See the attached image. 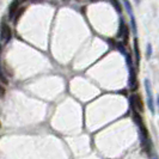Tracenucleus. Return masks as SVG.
<instances>
[{
	"label": "nucleus",
	"instance_id": "19",
	"mask_svg": "<svg viewBox=\"0 0 159 159\" xmlns=\"http://www.w3.org/2000/svg\"><path fill=\"white\" fill-rule=\"evenodd\" d=\"M0 126H1V125H0Z\"/></svg>",
	"mask_w": 159,
	"mask_h": 159
},
{
	"label": "nucleus",
	"instance_id": "2",
	"mask_svg": "<svg viewBox=\"0 0 159 159\" xmlns=\"http://www.w3.org/2000/svg\"><path fill=\"white\" fill-rule=\"evenodd\" d=\"M123 4H125V7L127 10V13L130 17V25H132V31L134 35L138 34V29H136V22L135 18H134V12H133V8L130 6V2L128 0H123Z\"/></svg>",
	"mask_w": 159,
	"mask_h": 159
},
{
	"label": "nucleus",
	"instance_id": "7",
	"mask_svg": "<svg viewBox=\"0 0 159 159\" xmlns=\"http://www.w3.org/2000/svg\"><path fill=\"white\" fill-rule=\"evenodd\" d=\"M134 52H135V61L136 66L140 65V50H139V44H138V40L134 39Z\"/></svg>",
	"mask_w": 159,
	"mask_h": 159
},
{
	"label": "nucleus",
	"instance_id": "3",
	"mask_svg": "<svg viewBox=\"0 0 159 159\" xmlns=\"http://www.w3.org/2000/svg\"><path fill=\"white\" fill-rule=\"evenodd\" d=\"M128 84H129V88L132 91H135L138 89V79H136V72L132 66H129V80H128Z\"/></svg>",
	"mask_w": 159,
	"mask_h": 159
},
{
	"label": "nucleus",
	"instance_id": "9",
	"mask_svg": "<svg viewBox=\"0 0 159 159\" xmlns=\"http://www.w3.org/2000/svg\"><path fill=\"white\" fill-rule=\"evenodd\" d=\"M110 2L112 4V6L115 7V10L119 12V13H121L122 12V7H121V4H120L119 0H109Z\"/></svg>",
	"mask_w": 159,
	"mask_h": 159
},
{
	"label": "nucleus",
	"instance_id": "12",
	"mask_svg": "<svg viewBox=\"0 0 159 159\" xmlns=\"http://www.w3.org/2000/svg\"><path fill=\"white\" fill-rule=\"evenodd\" d=\"M152 55V46L151 44H147V56Z\"/></svg>",
	"mask_w": 159,
	"mask_h": 159
},
{
	"label": "nucleus",
	"instance_id": "11",
	"mask_svg": "<svg viewBox=\"0 0 159 159\" xmlns=\"http://www.w3.org/2000/svg\"><path fill=\"white\" fill-rule=\"evenodd\" d=\"M116 48H117V49H119L120 52H121V53H122V54H123L125 56H126L128 54L127 50H126V48H125V44H123V43H121V42H117V43H116Z\"/></svg>",
	"mask_w": 159,
	"mask_h": 159
},
{
	"label": "nucleus",
	"instance_id": "1",
	"mask_svg": "<svg viewBox=\"0 0 159 159\" xmlns=\"http://www.w3.org/2000/svg\"><path fill=\"white\" fill-rule=\"evenodd\" d=\"M130 105L133 108V111L135 112H143V103L141 101V97L138 93L130 96Z\"/></svg>",
	"mask_w": 159,
	"mask_h": 159
},
{
	"label": "nucleus",
	"instance_id": "8",
	"mask_svg": "<svg viewBox=\"0 0 159 159\" xmlns=\"http://www.w3.org/2000/svg\"><path fill=\"white\" fill-rule=\"evenodd\" d=\"M128 26L126 25V23L121 19V22H120V26H119V32H117V36L119 37H123V35H125V32H126V29H127Z\"/></svg>",
	"mask_w": 159,
	"mask_h": 159
},
{
	"label": "nucleus",
	"instance_id": "16",
	"mask_svg": "<svg viewBox=\"0 0 159 159\" xmlns=\"http://www.w3.org/2000/svg\"><path fill=\"white\" fill-rule=\"evenodd\" d=\"M91 1H98V0H91Z\"/></svg>",
	"mask_w": 159,
	"mask_h": 159
},
{
	"label": "nucleus",
	"instance_id": "15",
	"mask_svg": "<svg viewBox=\"0 0 159 159\" xmlns=\"http://www.w3.org/2000/svg\"><path fill=\"white\" fill-rule=\"evenodd\" d=\"M157 103H158V107H159V97H158V101H157Z\"/></svg>",
	"mask_w": 159,
	"mask_h": 159
},
{
	"label": "nucleus",
	"instance_id": "5",
	"mask_svg": "<svg viewBox=\"0 0 159 159\" xmlns=\"http://www.w3.org/2000/svg\"><path fill=\"white\" fill-rule=\"evenodd\" d=\"M11 29L6 23L1 24V34H0V37L4 42H8L10 39H11Z\"/></svg>",
	"mask_w": 159,
	"mask_h": 159
},
{
	"label": "nucleus",
	"instance_id": "10",
	"mask_svg": "<svg viewBox=\"0 0 159 159\" xmlns=\"http://www.w3.org/2000/svg\"><path fill=\"white\" fill-rule=\"evenodd\" d=\"M24 12H25V8L22 7V8H19L18 11H17V13H16V16H15V18H13V22H15V24H17V22L19 20V18L22 17V15H23Z\"/></svg>",
	"mask_w": 159,
	"mask_h": 159
},
{
	"label": "nucleus",
	"instance_id": "17",
	"mask_svg": "<svg viewBox=\"0 0 159 159\" xmlns=\"http://www.w3.org/2000/svg\"><path fill=\"white\" fill-rule=\"evenodd\" d=\"M22 1H26V0H22Z\"/></svg>",
	"mask_w": 159,
	"mask_h": 159
},
{
	"label": "nucleus",
	"instance_id": "14",
	"mask_svg": "<svg viewBox=\"0 0 159 159\" xmlns=\"http://www.w3.org/2000/svg\"><path fill=\"white\" fill-rule=\"evenodd\" d=\"M134 1H135L136 4H140V0H134Z\"/></svg>",
	"mask_w": 159,
	"mask_h": 159
},
{
	"label": "nucleus",
	"instance_id": "6",
	"mask_svg": "<svg viewBox=\"0 0 159 159\" xmlns=\"http://www.w3.org/2000/svg\"><path fill=\"white\" fill-rule=\"evenodd\" d=\"M19 4H20V0H13L8 7V18L10 19H13L16 16L17 11L19 10Z\"/></svg>",
	"mask_w": 159,
	"mask_h": 159
},
{
	"label": "nucleus",
	"instance_id": "18",
	"mask_svg": "<svg viewBox=\"0 0 159 159\" xmlns=\"http://www.w3.org/2000/svg\"><path fill=\"white\" fill-rule=\"evenodd\" d=\"M152 159H157V158H152Z\"/></svg>",
	"mask_w": 159,
	"mask_h": 159
},
{
	"label": "nucleus",
	"instance_id": "4",
	"mask_svg": "<svg viewBox=\"0 0 159 159\" xmlns=\"http://www.w3.org/2000/svg\"><path fill=\"white\" fill-rule=\"evenodd\" d=\"M145 89H146V93H147V103H148V108L151 112H154V103H153V95H152L151 84L150 81L146 79L145 80Z\"/></svg>",
	"mask_w": 159,
	"mask_h": 159
},
{
	"label": "nucleus",
	"instance_id": "13",
	"mask_svg": "<svg viewBox=\"0 0 159 159\" xmlns=\"http://www.w3.org/2000/svg\"><path fill=\"white\" fill-rule=\"evenodd\" d=\"M4 93H5V90H4V88L0 85V97H1V96H4Z\"/></svg>",
	"mask_w": 159,
	"mask_h": 159
}]
</instances>
